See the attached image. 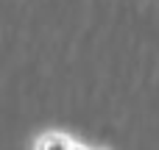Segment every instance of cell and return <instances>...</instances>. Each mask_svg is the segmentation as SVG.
<instances>
[{
    "label": "cell",
    "instance_id": "cell-2",
    "mask_svg": "<svg viewBox=\"0 0 159 150\" xmlns=\"http://www.w3.org/2000/svg\"><path fill=\"white\" fill-rule=\"evenodd\" d=\"M73 150H87V148H81V145H75V148H73Z\"/></svg>",
    "mask_w": 159,
    "mask_h": 150
},
{
    "label": "cell",
    "instance_id": "cell-1",
    "mask_svg": "<svg viewBox=\"0 0 159 150\" xmlns=\"http://www.w3.org/2000/svg\"><path fill=\"white\" fill-rule=\"evenodd\" d=\"M73 148H75V142L70 136H64V134H45V136L36 139L34 150H73Z\"/></svg>",
    "mask_w": 159,
    "mask_h": 150
}]
</instances>
